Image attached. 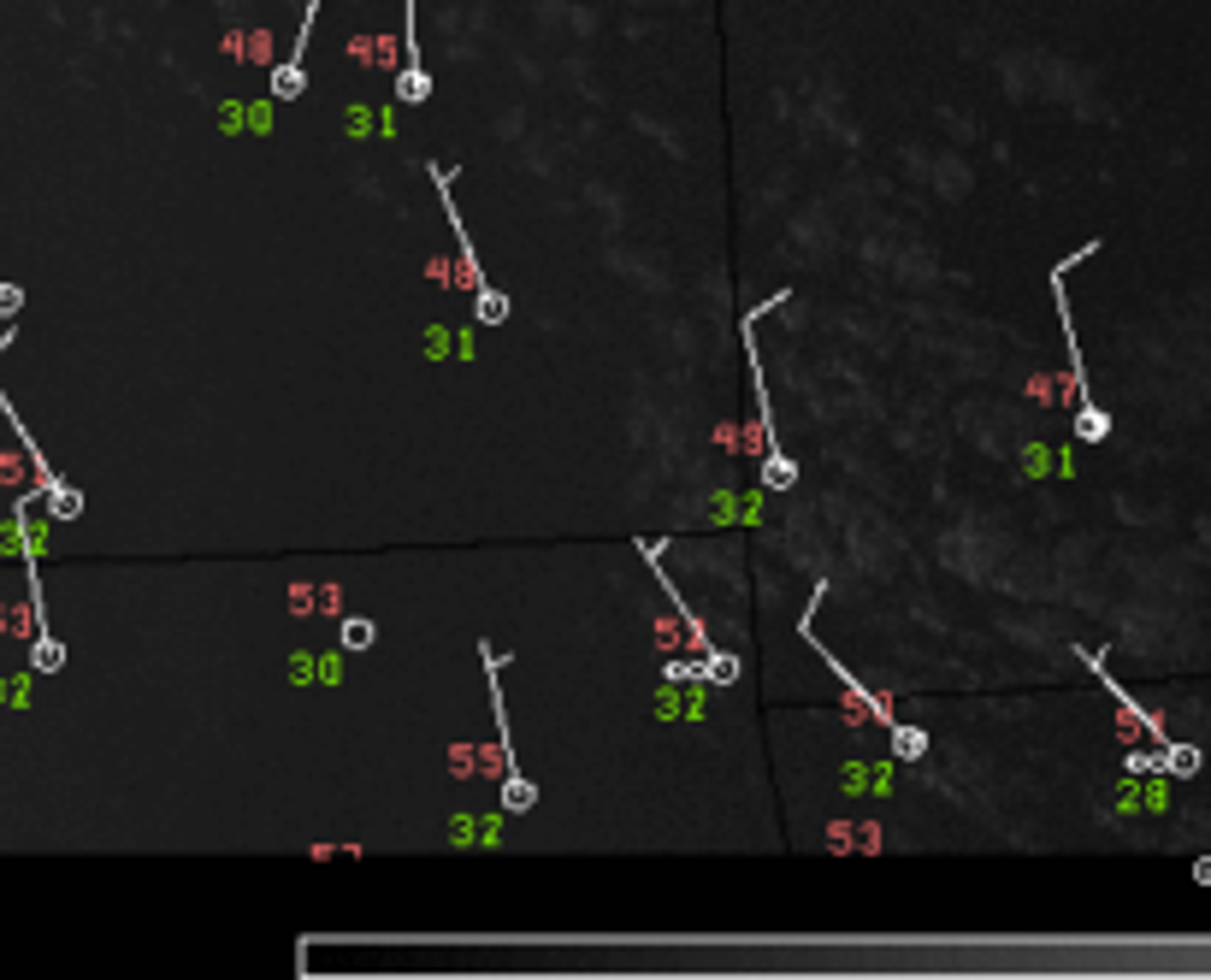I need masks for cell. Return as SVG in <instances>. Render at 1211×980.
Returning a JSON list of instances; mask_svg holds the SVG:
<instances>
[{
	"instance_id": "6da1fadb",
	"label": "cell",
	"mask_w": 1211,
	"mask_h": 980,
	"mask_svg": "<svg viewBox=\"0 0 1211 980\" xmlns=\"http://www.w3.org/2000/svg\"><path fill=\"white\" fill-rule=\"evenodd\" d=\"M780 302H792L786 290H774L768 302H757L739 319V337H745V367H750V396H757V449H763V490H786L798 484V461L774 443V407H768V385H763V355H757V319L774 313Z\"/></svg>"
},
{
	"instance_id": "7a4b0ae2",
	"label": "cell",
	"mask_w": 1211,
	"mask_h": 980,
	"mask_svg": "<svg viewBox=\"0 0 1211 980\" xmlns=\"http://www.w3.org/2000/svg\"><path fill=\"white\" fill-rule=\"evenodd\" d=\"M420 172L438 183V207H444V219H449V231H455V249H462V272H467V284H473V319H479V325H502V319L515 313V308H508V295H502V290H491V284H484V266H479V254H473L467 219H462V207H455V196H449V189H455V178H462V172H455V166H438V160H426Z\"/></svg>"
},
{
	"instance_id": "3957f363",
	"label": "cell",
	"mask_w": 1211,
	"mask_h": 980,
	"mask_svg": "<svg viewBox=\"0 0 1211 980\" xmlns=\"http://www.w3.org/2000/svg\"><path fill=\"white\" fill-rule=\"evenodd\" d=\"M479 662H484V679H491V715H497V744H502V774H508V780H502V809H508V815H526V809H538V785L520 774L515 726H508V703H502V679H497L508 656H502L497 644H484V638H479Z\"/></svg>"
},
{
	"instance_id": "277c9868",
	"label": "cell",
	"mask_w": 1211,
	"mask_h": 980,
	"mask_svg": "<svg viewBox=\"0 0 1211 980\" xmlns=\"http://www.w3.org/2000/svg\"><path fill=\"white\" fill-rule=\"evenodd\" d=\"M827 596H833V585H827V579H816V591H810V609L798 614V632H804V644H810V650H816V656H822V662H827L833 673H840V686H845V697H851V709L875 715V721H880L886 732H893V726H899V721H893V709H886V703H880V697H875V691L863 686V679H851V673H845V662H840V656H833V650H827V644L816 638V609L827 603Z\"/></svg>"
},
{
	"instance_id": "5b68a950",
	"label": "cell",
	"mask_w": 1211,
	"mask_h": 980,
	"mask_svg": "<svg viewBox=\"0 0 1211 980\" xmlns=\"http://www.w3.org/2000/svg\"><path fill=\"white\" fill-rule=\"evenodd\" d=\"M1075 656H1082V668H1088V673L1099 679V686L1111 691V703L1123 709V739L1135 732V739H1152V750H1164V744H1170V739H1164V726H1159V715H1146L1141 703L1123 691V679H1111V673H1106V650H1075Z\"/></svg>"
},
{
	"instance_id": "8992f818",
	"label": "cell",
	"mask_w": 1211,
	"mask_h": 980,
	"mask_svg": "<svg viewBox=\"0 0 1211 980\" xmlns=\"http://www.w3.org/2000/svg\"><path fill=\"white\" fill-rule=\"evenodd\" d=\"M402 47H408V66L396 71V101L402 106H420V101H432V71L420 66V0H402Z\"/></svg>"
},
{
	"instance_id": "52a82bcc",
	"label": "cell",
	"mask_w": 1211,
	"mask_h": 980,
	"mask_svg": "<svg viewBox=\"0 0 1211 980\" xmlns=\"http://www.w3.org/2000/svg\"><path fill=\"white\" fill-rule=\"evenodd\" d=\"M319 7L326 0H308V12H302V30H295V47H290V60L273 71V101H302V89H308V42H313V18H319Z\"/></svg>"
},
{
	"instance_id": "ba28073f",
	"label": "cell",
	"mask_w": 1211,
	"mask_h": 980,
	"mask_svg": "<svg viewBox=\"0 0 1211 980\" xmlns=\"http://www.w3.org/2000/svg\"><path fill=\"white\" fill-rule=\"evenodd\" d=\"M638 556H644V561H651V567H656V585H662V596H668V603H674V614H680V626H686V632H691V644H697V656H715V644H710V632H704V620H697V609H691V603H686V596H680V585H674V579H668V574H662V537H656V543H651V537H638Z\"/></svg>"
},
{
	"instance_id": "9c48e42d",
	"label": "cell",
	"mask_w": 1211,
	"mask_h": 980,
	"mask_svg": "<svg viewBox=\"0 0 1211 980\" xmlns=\"http://www.w3.org/2000/svg\"><path fill=\"white\" fill-rule=\"evenodd\" d=\"M1075 438H1082V443H1106L1111 438V414L1099 402H1082V407H1075Z\"/></svg>"
},
{
	"instance_id": "30bf717a",
	"label": "cell",
	"mask_w": 1211,
	"mask_h": 980,
	"mask_svg": "<svg viewBox=\"0 0 1211 980\" xmlns=\"http://www.w3.org/2000/svg\"><path fill=\"white\" fill-rule=\"evenodd\" d=\"M893 750H899L904 762H922V756H928V732H922V726H904V721H899V726H893Z\"/></svg>"
},
{
	"instance_id": "8fae6325",
	"label": "cell",
	"mask_w": 1211,
	"mask_h": 980,
	"mask_svg": "<svg viewBox=\"0 0 1211 980\" xmlns=\"http://www.w3.org/2000/svg\"><path fill=\"white\" fill-rule=\"evenodd\" d=\"M372 638H379V632H372V620H343V650H367Z\"/></svg>"
},
{
	"instance_id": "7c38bea8",
	"label": "cell",
	"mask_w": 1211,
	"mask_h": 980,
	"mask_svg": "<svg viewBox=\"0 0 1211 980\" xmlns=\"http://www.w3.org/2000/svg\"><path fill=\"white\" fill-rule=\"evenodd\" d=\"M18 308H24V295H18V290H12V284H0V313H7V319H12V313H18Z\"/></svg>"
}]
</instances>
